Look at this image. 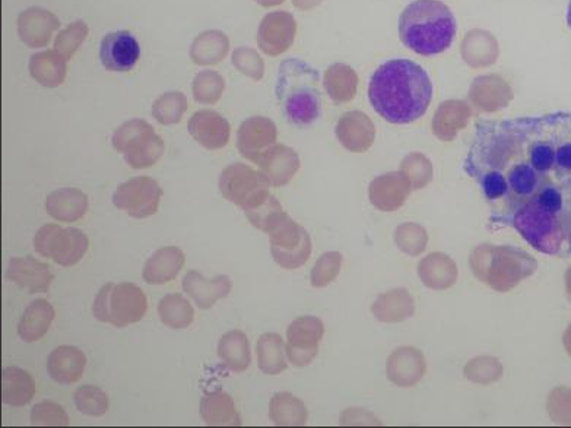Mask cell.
Instances as JSON below:
<instances>
[{
  "mask_svg": "<svg viewBox=\"0 0 571 428\" xmlns=\"http://www.w3.org/2000/svg\"><path fill=\"white\" fill-rule=\"evenodd\" d=\"M31 424L41 427L69 426V415L62 405L53 401L38 402L31 411Z\"/></svg>",
  "mask_w": 571,
  "mask_h": 428,
  "instance_id": "33",
  "label": "cell"
},
{
  "mask_svg": "<svg viewBox=\"0 0 571 428\" xmlns=\"http://www.w3.org/2000/svg\"><path fill=\"white\" fill-rule=\"evenodd\" d=\"M277 98L293 125H312L322 113L319 71L295 57L284 60L278 69Z\"/></svg>",
  "mask_w": 571,
  "mask_h": 428,
  "instance_id": "3",
  "label": "cell"
},
{
  "mask_svg": "<svg viewBox=\"0 0 571 428\" xmlns=\"http://www.w3.org/2000/svg\"><path fill=\"white\" fill-rule=\"evenodd\" d=\"M74 399L78 411L88 417H101L109 411V396L97 386H81L76 389Z\"/></svg>",
  "mask_w": 571,
  "mask_h": 428,
  "instance_id": "30",
  "label": "cell"
},
{
  "mask_svg": "<svg viewBox=\"0 0 571 428\" xmlns=\"http://www.w3.org/2000/svg\"><path fill=\"white\" fill-rule=\"evenodd\" d=\"M87 366V358L79 348L62 345L47 360V372L59 385L71 386L81 380Z\"/></svg>",
  "mask_w": 571,
  "mask_h": 428,
  "instance_id": "17",
  "label": "cell"
},
{
  "mask_svg": "<svg viewBox=\"0 0 571 428\" xmlns=\"http://www.w3.org/2000/svg\"><path fill=\"white\" fill-rule=\"evenodd\" d=\"M268 186L265 174L241 163L225 167L220 177L221 195L244 212L252 211L269 198Z\"/></svg>",
  "mask_w": 571,
  "mask_h": 428,
  "instance_id": "8",
  "label": "cell"
},
{
  "mask_svg": "<svg viewBox=\"0 0 571 428\" xmlns=\"http://www.w3.org/2000/svg\"><path fill=\"white\" fill-rule=\"evenodd\" d=\"M456 18L440 0H414L399 17V38L411 52L437 56L455 41Z\"/></svg>",
  "mask_w": 571,
  "mask_h": 428,
  "instance_id": "2",
  "label": "cell"
},
{
  "mask_svg": "<svg viewBox=\"0 0 571 428\" xmlns=\"http://www.w3.org/2000/svg\"><path fill=\"white\" fill-rule=\"evenodd\" d=\"M507 224H512L538 252L566 258V233L561 212L531 199L513 212Z\"/></svg>",
  "mask_w": 571,
  "mask_h": 428,
  "instance_id": "4",
  "label": "cell"
},
{
  "mask_svg": "<svg viewBox=\"0 0 571 428\" xmlns=\"http://www.w3.org/2000/svg\"><path fill=\"white\" fill-rule=\"evenodd\" d=\"M141 56L138 41L128 31H114L101 40L100 59L109 72H129Z\"/></svg>",
  "mask_w": 571,
  "mask_h": 428,
  "instance_id": "10",
  "label": "cell"
},
{
  "mask_svg": "<svg viewBox=\"0 0 571 428\" xmlns=\"http://www.w3.org/2000/svg\"><path fill=\"white\" fill-rule=\"evenodd\" d=\"M36 395L33 376L18 367H9L2 373V401L11 407H24Z\"/></svg>",
  "mask_w": 571,
  "mask_h": 428,
  "instance_id": "22",
  "label": "cell"
},
{
  "mask_svg": "<svg viewBox=\"0 0 571 428\" xmlns=\"http://www.w3.org/2000/svg\"><path fill=\"white\" fill-rule=\"evenodd\" d=\"M186 110V95L180 91H168L155 100L152 106V116L160 125H177L182 122Z\"/></svg>",
  "mask_w": 571,
  "mask_h": 428,
  "instance_id": "28",
  "label": "cell"
},
{
  "mask_svg": "<svg viewBox=\"0 0 571 428\" xmlns=\"http://www.w3.org/2000/svg\"><path fill=\"white\" fill-rule=\"evenodd\" d=\"M66 62L56 50H46L31 57L30 74L43 87H60L68 75Z\"/></svg>",
  "mask_w": 571,
  "mask_h": 428,
  "instance_id": "23",
  "label": "cell"
},
{
  "mask_svg": "<svg viewBox=\"0 0 571 428\" xmlns=\"http://www.w3.org/2000/svg\"><path fill=\"white\" fill-rule=\"evenodd\" d=\"M59 27L56 15L40 8L27 9L18 18L19 37L31 49L46 47Z\"/></svg>",
  "mask_w": 571,
  "mask_h": 428,
  "instance_id": "15",
  "label": "cell"
},
{
  "mask_svg": "<svg viewBox=\"0 0 571 428\" xmlns=\"http://www.w3.org/2000/svg\"><path fill=\"white\" fill-rule=\"evenodd\" d=\"M147 310L148 300L144 291L130 282H109L98 291L93 304L95 319L116 328L141 322Z\"/></svg>",
  "mask_w": 571,
  "mask_h": 428,
  "instance_id": "5",
  "label": "cell"
},
{
  "mask_svg": "<svg viewBox=\"0 0 571 428\" xmlns=\"http://www.w3.org/2000/svg\"><path fill=\"white\" fill-rule=\"evenodd\" d=\"M233 65L240 74L259 81L263 76V62L258 53L250 47H239L233 53Z\"/></svg>",
  "mask_w": 571,
  "mask_h": 428,
  "instance_id": "34",
  "label": "cell"
},
{
  "mask_svg": "<svg viewBox=\"0 0 571 428\" xmlns=\"http://www.w3.org/2000/svg\"><path fill=\"white\" fill-rule=\"evenodd\" d=\"M193 98L201 104H215L224 93L225 82L220 74L214 71H203L193 79Z\"/></svg>",
  "mask_w": 571,
  "mask_h": 428,
  "instance_id": "29",
  "label": "cell"
},
{
  "mask_svg": "<svg viewBox=\"0 0 571 428\" xmlns=\"http://www.w3.org/2000/svg\"><path fill=\"white\" fill-rule=\"evenodd\" d=\"M231 288L233 282L225 275L215 277L214 280H206L201 272L189 271L183 278V290L202 310L212 309L218 300L230 294Z\"/></svg>",
  "mask_w": 571,
  "mask_h": 428,
  "instance_id": "16",
  "label": "cell"
},
{
  "mask_svg": "<svg viewBox=\"0 0 571 428\" xmlns=\"http://www.w3.org/2000/svg\"><path fill=\"white\" fill-rule=\"evenodd\" d=\"M158 315L167 328L179 331L192 325L195 310L182 294H168L158 304Z\"/></svg>",
  "mask_w": 571,
  "mask_h": 428,
  "instance_id": "26",
  "label": "cell"
},
{
  "mask_svg": "<svg viewBox=\"0 0 571 428\" xmlns=\"http://www.w3.org/2000/svg\"><path fill=\"white\" fill-rule=\"evenodd\" d=\"M34 247L38 255L69 268L84 258L90 247V239L78 228H62L56 224H46L37 231Z\"/></svg>",
  "mask_w": 571,
  "mask_h": 428,
  "instance_id": "7",
  "label": "cell"
},
{
  "mask_svg": "<svg viewBox=\"0 0 571 428\" xmlns=\"http://www.w3.org/2000/svg\"><path fill=\"white\" fill-rule=\"evenodd\" d=\"M201 417L206 426H241V417L233 398L228 393L221 391L203 395Z\"/></svg>",
  "mask_w": 571,
  "mask_h": 428,
  "instance_id": "21",
  "label": "cell"
},
{
  "mask_svg": "<svg viewBox=\"0 0 571 428\" xmlns=\"http://www.w3.org/2000/svg\"><path fill=\"white\" fill-rule=\"evenodd\" d=\"M295 402L290 396L277 395L271 402V418L275 424L297 423L298 415L295 411Z\"/></svg>",
  "mask_w": 571,
  "mask_h": 428,
  "instance_id": "35",
  "label": "cell"
},
{
  "mask_svg": "<svg viewBox=\"0 0 571 428\" xmlns=\"http://www.w3.org/2000/svg\"><path fill=\"white\" fill-rule=\"evenodd\" d=\"M55 307L49 301H33L22 313L18 325V335L27 344L40 341L49 332L53 320H55Z\"/></svg>",
  "mask_w": 571,
  "mask_h": 428,
  "instance_id": "20",
  "label": "cell"
},
{
  "mask_svg": "<svg viewBox=\"0 0 571 428\" xmlns=\"http://www.w3.org/2000/svg\"><path fill=\"white\" fill-rule=\"evenodd\" d=\"M294 19L285 12H272L263 18L259 27L258 44L266 55L277 56L293 43Z\"/></svg>",
  "mask_w": 571,
  "mask_h": 428,
  "instance_id": "14",
  "label": "cell"
},
{
  "mask_svg": "<svg viewBox=\"0 0 571 428\" xmlns=\"http://www.w3.org/2000/svg\"><path fill=\"white\" fill-rule=\"evenodd\" d=\"M369 100L374 112L392 125L417 122L433 100V84L423 66L392 59L371 75Z\"/></svg>",
  "mask_w": 571,
  "mask_h": 428,
  "instance_id": "1",
  "label": "cell"
},
{
  "mask_svg": "<svg viewBox=\"0 0 571 428\" xmlns=\"http://www.w3.org/2000/svg\"><path fill=\"white\" fill-rule=\"evenodd\" d=\"M187 129L192 138L209 151L227 147L230 141V123L220 113L212 112V110H201L193 114Z\"/></svg>",
  "mask_w": 571,
  "mask_h": 428,
  "instance_id": "12",
  "label": "cell"
},
{
  "mask_svg": "<svg viewBox=\"0 0 571 428\" xmlns=\"http://www.w3.org/2000/svg\"><path fill=\"white\" fill-rule=\"evenodd\" d=\"M230 41L221 31H205L196 38L190 50L193 63L201 66L217 65L227 56Z\"/></svg>",
  "mask_w": 571,
  "mask_h": 428,
  "instance_id": "25",
  "label": "cell"
},
{
  "mask_svg": "<svg viewBox=\"0 0 571 428\" xmlns=\"http://www.w3.org/2000/svg\"><path fill=\"white\" fill-rule=\"evenodd\" d=\"M87 36L88 27L84 21L72 22L57 34L55 50L63 59L71 60Z\"/></svg>",
  "mask_w": 571,
  "mask_h": 428,
  "instance_id": "32",
  "label": "cell"
},
{
  "mask_svg": "<svg viewBox=\"0 0 571 428\" xmlns=\"http://www.w3.org/2000/svg\"><path fill=\"white\" fill-rule=\"evenodd\" d=\"M185 262V253L179 247H161L145 263L144 281L149 285L168 284L179 275Z\"/></svg>",
  "mask_w": 571,
  "mask_h": 428,
  "instance_id": "19",
  "label": "cell"
},
{
  "mask_svg": "<svg viewBox=\"0 0 571 428\" xmlns=\"http://www.w3.org/2000/svg\"><path fill=\"white\" fill-rule=\"evenodd\" d=\"M281 338L277 335L260 336L258 342L259 367L265 374H277L285 364L281 354Z\"/></svg>",
  "mask_w": 571,
  "mask_h": 428,
  "instance_id": "31",
  "label": "cell"
},
{
  "mask_svg": "<svg viewBox=\"0 0 571 428\" xmlns=\"http://www.w3.org/2000/svg\"><path fill=\"white\" fill-rule=\"evenodd\" d=\"M46 211L60 223H76L87 214V195L74 187L57 189L47 196Z\"/></svg>",
  "mask_w": 571,
  "mask_h": 428,
  "instance_id": "18",
  "label": "cell"
},
{
  "mask_svg": "<svg viewBox=\"0 0 571 428\" xmlns=\"http://www.w3.org/2000/svg\"><path fill=\"white\" fill-rule=\"evenodd\" d=\"M566 19H567V25H569V28H570V30H571V0H570V3H569V8H567Z\"/></svg>",
  "mask_w": 571,
  "mask_h": 428,
  "instance_id": "37",
  "label": "cell"
},
{
  "mask_svg": "<svg viewBox=\"0 0 571 428\" xmlns=\"http://www.w3.org/2000/svg\"><path fill=\"white\" fill-rule=\"evenodd\" d=\"M277 139V128L266 117H249L237 132V148L246 160L258 164Z\"/></svg>",
  "mask_w": 571,
  "mask_h": 428,
  "instance_id": "11",
  "label": "cell"
},
{
  "mask_svg": "<svg viewBox=\"0 0 571 428\" xmlns=\"http://www.w3.org/2000/svg\"><path fill=\"white\" fill-rule=\"evenodd\" d=\"M8 278L30 294H41L49 291L55 275L46 262L38 261L33 256H24L9 261Z\"/></svg>",
  "mask_w": 571,
  "mask_h": 428,
  "instance_id": "13",
  "label": "cell"
},
{
  "mask_svg": "<svg viewBox=\"0 0 571 428\" xmlns=\"http://www.w3.org/2000/svg\"><path fill=\"white\" fill-rule=\"evenodd\" d=\"M290 149L287 148H274L263 155L262 160L259 161V166L262 168L263 174L266 179L271 180L274 185H284L288 182L291 174L297 168V160Z\"/></svg>",
  "mask_w": 571,
  "mask_h": 428,
  "instance_id": "27",
  "label": "cell"
},
{
  "mask_svg": "<svg viewBox=\"0 0 571 428\" xmlns=\"http://www.w3.org/2000/svg\"><path fill=\"white\" fill-rule=\"evenodd\" d=\"M163 189L151 177H133L117 187L113 205L136 220L152 217L160 208Z\"/></svg>",
  "mask_w": 571,
  "mask_h": 428,
  "instance_id": "9",
  "label": "cell"
},
{
  "mask_svg": "<svg viewBox=\"0 0 571 428\" xmlns=\"http://www.w3.org/2000/svg\"><path fill=\"white\" fill-rule=\"evenodd\" d=\"M256 2L262 6H272L277 5V3L282 2V0H256Z\"/></svg>",
  "mask_w": 571,
  "mask_h": 428,
  "instance_id": "36",
  "label": "cell"
},
{
  "mask_svg": "<svg viewBox=\"0 0 571 428\" xmlns=\"http://www.w3.org/2000/svg\"><path fill=\"white\" fill-rule=\"evenodd\" d=\"M113 147L135 170L155 166L163 157L164 141L151 125L142 119L123 123L113 133Z\"/></svg>",
  "mask_w": 571,
  "mask_h": 428,
  "instance_id": "6",
  "label": "cell"
},
{
  "mask_svg": "<svg viewBox=\"0 0 571 428\" xmlns=\"http://www.w3.org/2000/svg\"><path fill=\"white\" fill-rule=\"evenodd\" d=\"M218 357L234 373H243L252 363L249 338L244 332H227L218 344Z\"/></svg>",
  "mask_w": 571,
  "mask_h": 428,
  "instance_id": "24",
  "label": "cell"
}]
</instances>
